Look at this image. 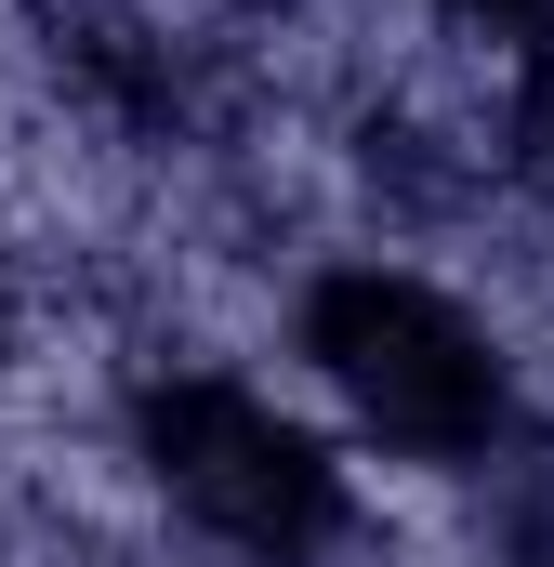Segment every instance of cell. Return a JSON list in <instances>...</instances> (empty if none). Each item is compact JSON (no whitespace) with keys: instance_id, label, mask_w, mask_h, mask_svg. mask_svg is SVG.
<instances>
[{"instance_id":"1","label":"cell","mask_w":554,"mask_h":567,"mask_svg":"<svg viewBox=\"0 0 554 567\" xmlns=\"http://www.w3.org/2000/svg\"><path fill=\"white\" fill-rule=\"evenodd\" d=\"M304 357L343 396V423L383 435L397 462H489L515 423L502 343L410 265H330L304 290Z\"/></svg>"},{"instance_id":"2","label":"cell","mask_w":554,"mask_h":567,"mask_svg":"<svg viewBox=\"0 0 554 567\" xmlns=\"http://www.w3.org/2000/svg\"><path fill=\"white\" fill-rule=\"evenodd\" d=\"M133 449L158 475V502L198 542H225L238 567H317L343 542V462H330V435L290 423L252 383H225V370H158L133 396Z\"/></svg>"},{"instance_id":"3","label":"cell","mask_w":554,"mask_h":567,"mask_svg":"<svg viewBox=\"0 0 554 567\" xmlns=\"http://www.w3.org/2000/svg\"><path fill=\"white\" fill-rule=\"evenodd\" d=\"M515 158H529V185L554 198V40L529 53V93H515Z\"/></svg>"},{"instance_id":"4","label":"cell","mask_w":554,"mask_h":567,"mask_svg":"<svg viewBox=\"0 0 554 567\" xmlns=\"http://www.w3.org/2000/svg\"><path fill=\"white\" fill-rule=\"evenodd\" d=\"M462 13H489V27H542L554 0H462Z\"/></svg>"}]
</instances>
